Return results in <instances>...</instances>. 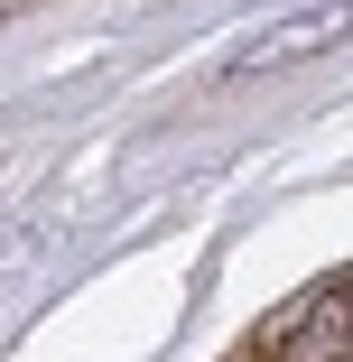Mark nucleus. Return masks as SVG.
I'll return each mask as SVG.
<instances>
[{"mask_svg":"<svg viewBox=\"0 0 353 362\" xmlns=\"http://www.w3.org/2000/svg\"><path fill=\"white\" fill-rule=\"evenodd\" d=\"M353 28V10H316V19H289L270 47H251V56H233V75H260V65H289V56H307V47H325V37H344Z\"/></svg>","mask_w":353,"mask_h":362,"instance_id":"f257e3e1","label":"nucleus"}]
</instances>
